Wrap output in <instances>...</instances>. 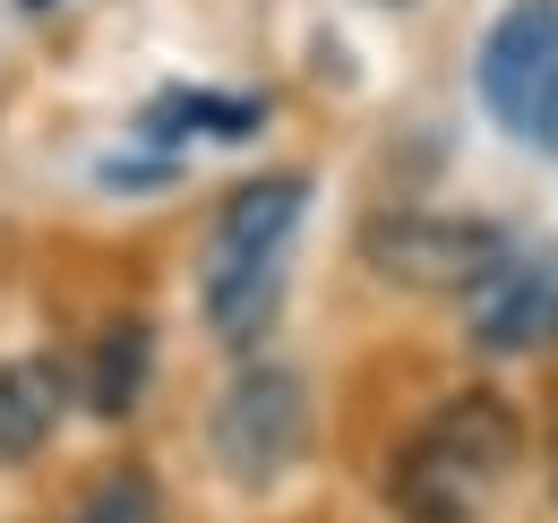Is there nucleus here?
<instances>
[{
	"mask_svg": "<svg viewBox=\"0 0 558 523\" xmlns=\"http://www.w3.org/2000/svg\"><path fill=\"white\" fill-rule=\"evenodd\" d=\"M515 455H524L515 403L489 394V387H464L396 447V463H387V507H396V523H482L498 507Z\"/></svg>",
	"mask_w": 558,
	"mask_h": 523,
	"instance_id": "nucleus-1",
	"label": "nucleus"
},
{
	"mask_svg": "<svg viewBox=\"0 0 558 523\" xmlns=\"http://www.w3.org/2000/svg\"><path fill=\"white\" fill-rule=\"evenodd\" d=\"M301 215H310V181H301V172H258V181H241V190L223 197L198 283H207V327L223 335L232 352H250L258 335L276 327L283 250H292Z\"/></svg>",
	"mask_w": 558,
	"mask_h": 523,
	"instance_id": "nucleus-2",
	"label": "nucleus"
},
{
	"mask_svg": "<svg viewBox=\"0 0 558 523\" xmlns=\"http://www.w3.org/2000/svg\"><path fill=\"white\" fill-rule=\"evenodd\" d=\"M473 86H482V112L515 146L558 155V0H507L489 17Z\"/></svg>",
	"mask_w": 558,
	"mask_h": 523,
	"instance_id": "nucleus-3",
	"label": "nucleus"
},
{
	"mask_svg": "<svg viewBox=\"0 0 558 523\" xmlns=\"http://www.w3.org/2000/svg\"><path fill=\"white\" fill-rule=\"evenodd\" d=\"M515 241L482 215H378L361 232V258L404 292H473Z\"/></svg>",
	"mask_w": 558,
	"mask_h": 523,
	"instance_id": "nucleus-4",
	"label": "nucleus"
},
{
	"mask_svg": "<svg viewBox=\"0 0 558 523\" xmlns=\"http://www.w3.org/2000/svg\"><path fill=\"white\" fill-rule=\"evenodd\" d=\"M207 447L241 489L283 481V463L310 447V394H301V378H292V369H241V378L223 387V403H215Z\"/></svg>",
	"mask_w": 558,
	"mask_h": 523,
	"instance_id": "nucleus-5",
	"label": "nucleus"
},
{
	"mask_svg": "<svg viewBox=\"0 0 558 523\" xmlns=\"http://www.w3.org/2000/svg\"><path fill=\"white\" fill-rule=\"evenodd\" d=\"M464 335H473V352H489V361L550 352L558 343V250H507L464 292Z\"/></svg>",
	"mask_w": 558,
	"mask_h": 523,
	"instance_id": "nucleus-6",
	"label": "nucleus"
},
{
	"mask_svg": "<svg viewBox=\"0 0 558 523\" xmlns=\"http://www.w3.org/2000/svg\"><path fill=\"white\" fill-rule=\"evenodd\" d=\"M61 421V361H9L0 369V463L44 455Z\"/></svg>",
	"mask_w": 558,
	"mask_h": 523,
	"instance_id": "nucleus-7",
	"label": "nucleus"
},
{
	"mask_svg": "<svg viewBox=\"0 0 558 523\" xmlns=\"http://www.w3.org/2000/svg\"><path fill=\"white\" fill-rule=\"evenodd\" d=\"M146 361H155L146 318H112L95 335V352H86V403H95V421H130V403L146 387Z\"/></svg>",
	"mask_w": 558,
	"mask_h": 523,
	"instance_id": "nucleus-8",
	"label": "nucleus"
},
{
	"mask_svg": "<svg viewBox=\"0 0 558 523\" xmlns=\"http://www.w3.org/2000/svg\"><path fill=\"white\" fill-rule=\"evenodd\" d=\"M138 130L155 146H181V137H250L258 130V104H223V95H155L138 112Z\"/></svg>",
	"mask_w": 558,
	"mask_h": 523,
	"instance_id": "nucleus-9",
	"label": "nucleus"
},
{
	"mask_svg": "<svg viewBox=\"0 0 558 523\" xmlns=\"http://www.w3.org/2000/svg\"><path fill=\"white\" fill-rule=\"evenodd\" d=\"M77 523H163V515H155V498H146L138 472H121V481H112V489H104V498H95Z\"/></svg>",
	"mask_w": 558,
	"mask_h": 523,
	"instance_id": "nucleus-10",
	"label": "nucleus"
},
{
	"mask_svg": "<svg viewBox=\"0 0 558 523\" xmlns=\"http://www.w3.org/2000/svg\"><path fill=\"white\" fill-rule=\"evenodd\" d=\"M172 172H181L172 155H155V163H104V181H112V190H163Z\"/></svg>",
	"mask_w": 558,
	"mask_h": 523,
	"instance_id": "nucleus-11",
	"label": "nucleus"
},
{
	"mask_svg": "<svg viewBox=\"0 0 558 523\" xmlns=\"http://www.w3.org/2000/svg\"><path fill=\"white\" fill-rule=\"evenodd\" d=\"M387 9H404V0H387Z\"/></svg>",
	"mask_w": 558,
	"mask_h": 523,
	"instance_id": "nucleus-12",
	"label": "nucleus"
}]
</instances>
